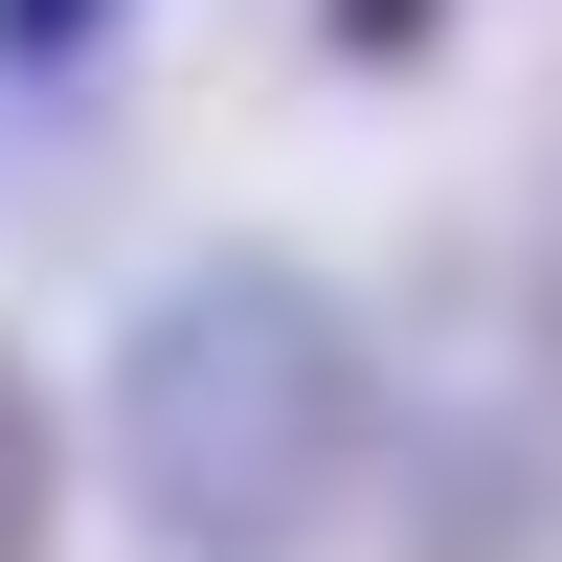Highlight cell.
Segmentation results:
<instances>
[{
	"instance_id": "1",
	"label": "cell",
	"mask_w": 562,
	"mask_h": 562,
	"mask_svg": "<svg viewBox=\"0 0 562 562\" xmlns=\"http://www.w3.org/2000/svg\"><path fill=\"white\" fill-rule=\"evenodd\" d=\"M90 473L158 562H315L383 473V338L315 248H180L113 315Z\"/></svg>"
},
{
	"instance_id": "2",
	"label": "cell",
	"mask_w": 562,
	"mask_h": 562,
	"mask_svg": "<svg viewBox=\"0 0 562 562\" xmlns=\"http://www.w3.org/2000/svg\"><path fill=\"white\" fill-rule=\"evenodd\" d=\"M540 518H562V450L540 428H473L428 473V562H540Z\"/></svg>"
},
{
	"instance_id": "3",
	"label": "cell",
	"mask_w": 562,
	"mask_h": 562,
	"mask_svg": "<svg viewBox=\"0 0 562 562\" xmlns=\"http://www.w3.org/2000/svg\"><path fill=\"white\" fill-rule=\"evenodd\" d=\"M68 473H90V450H68V405H45V360L0 338V562H45V540H68Z\"/></svg>"
},
{
	"instance_id": "4",
	"label": "cell",
	"mask_w": 562,
	"mask_h": 562,
	"mask_svg": "<svg viewBox=\"0 0 562 562\" xmlns=\"http://www.w3.org/2000/svg\"><path fill=\"white\" fill-rule=\"evenodd\" d=\"M113 23H135V0H0V90H68Z\"/></svg>"
},
{
	"instance_id": "5",
	"label": "cell",
	"mask_w": 562,
	"mask_h": 562,
	"mask_svg": "<svg viewBox=\"0 0 562 562\" xmlns=\"http://www.w3.org/2000/svg\"><path fill=\"white\" fill-rule=\"evenodd\" d=\"M450 0H315V68H428Z\"/></svg>"
},
{
	"instance_id": "6",
	"label": "cell",
	"mask_w": 562,
	"mask_h": 562,
	"mask_svg": "<svg viewBox=\"0 0 562 562\" xmlns=\"http://www.w3.org/2000/svg\"><path fill=\"white\" fill-rule=\"evenodd\" d=\"M540 360H562V180H540Z\"/></svg>"
}]
</instances>
